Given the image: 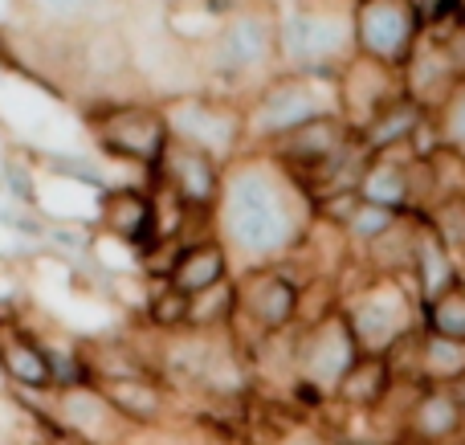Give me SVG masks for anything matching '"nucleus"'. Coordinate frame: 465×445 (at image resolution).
Masks as SVG:
<instances>
[{"label": "nucleus", "mask_w": 465, "mask_h": 445, "mask_svg": "<svg viewBox=\"0 0 465 445\" xmlns=\"http://www.w3.org/2000/svg\"><path fill=\"white\" fill-rule=\"evenodd\" d=\"M314 221V201L294 172H286L270 152H241L225 168V188L213 217V233L232 253V266H282L306 245Z\"/></svg>", "instance_id": "1"}, {"label": "nucleus", "mask_w": 465, "mask_h": 445, "mask_svg": "<svg viewBox=\"0 0 465 445\" xmlns=\"http://www.w3.org/2000/svg\"><path fill=\"white\" fill-rule=\"evenodd\" d=\"M196 62H201L204 78L217 86V94L245 103L262 82H270L282 70L273 5L270 0H237V8L225 16L213 45L201 49Z\"/></svg>", "instance_id": "2"}, {"label": "nucleus", "mask_w": 465, "mask_h": 445, "mask_svg": "<svg viewBox=\"0 0 465 445\" xmlns=\"http://www.w3.org/2000/svg\"><path fill=\"white\" fill-rule=\"evenodd\" d=\"M273 13L282 70L335 78L355 57V8L343 0H290Z\"/></svg>", "instance_id": "3"}, {"label": "nucleus", "mask_w": 465, "mask_h": 445, "mask_svg": "<svg viewBox=\"0 0 465 445\" xmlns=\"http://www.w3.org/2000/svg\"><path fill=\"white\" fill-rule=\"evenodd\" d=\"M339 311L363 356H392L420 331V299L409 278H376L363 266L360 282L339 291Z\"/></svg>", "instance_id": "4"}, {"label": "nucleus", "mask_w": 465, "mask_h": 445, "mask_svg": "<svg viewBox=\"0 0 465 445\" xmlns=\"http://www.w3.org/2000/svg\"><path fill=\"white\" fill-rule=\"evenodd\" d=\"M322 114H339L335 78L278 70L245 98V139L253 152H265L278 139H286L290 131L306 127Z\"/></svg>", "instance_id": "5"}, {"label": "nucleus", "mask_w": 465, "mask_h": 445, "mask_svg": "<svg viewBox=\"0 0 465 445\" xmlns=\"http://www.w3.org/2000/svg\"><path fill=\"white\" fill-rule=\"evenodd\" d=\"M306 282L311 278L298 274V266L282 262V266H257L237 274V323H232V340L241 351H253L257 343L286 335L302 323V302Z\"/></svg>", "instance_id": "6"}, {"label": "nucleus", "mask_w": 465, "mask_h": 445, "mask_svg": "<svg viewBox=\"0 0 465 445\" xmlns=\"http://www.w3.org/2000/svg\"><path fill=\"white\" fill-rule=\"evenodd\" d=\"M90 135L111 160L135 163V168L152 172L160 168L163 152L172 147V127L163 103H147V98H94L86 111Z\"/></svg>", "instance_id": "7"}, {"label": "nucleus", "mask_w": 465, "mask_h": 445, "mask_svg": "<svg viewBox=\"0 0 465 445\" xmlns=\"http://www.w3.org/2000/svg\"><path fill=\"white\" fill-rule=\"evenodd\" d=\"M163 114L176 143H188L196 152L213 155L217 163L237 160L241 152H249L245 139V103L217 90H188V94L163 98Z\"/></svg>", "instance_id": "8"}, {"label": "nucleus", "mask_w": 465, "mask_h": 445, "mask_svg": "<svg viewBox=\"0 0 465 445\" xmlns=\"http://www.w3.org/2000/svg\"><path fill=\"white\" fill-rule=\"evenodd\" d=\"M363 360L360 343L351 335V323L343 319V311H331L322 319H311L294 331V381L314 384L319 392H327L335 400V389L343 384V376Z\"/></svg>", "instance_id": "9"}, {"label": "nucleus", "mask_w": 465, "mask_h": 445, "mask_svg": "<svg viewBox=\"0 0 465 445\" xmlns=\"http://www.w3.org/2000/svg\"><path fill=\"white\" fill-rule=\"evenodd\" d=\"M147 184L160 188V193H168L188 217L213 225L217 204H221V188H225V163H217L213 155H204V152H196V147L172 139V147L163 152L160 168L152 172Z\"/></svg>", "instance_id": "10"}, {"label": "nucleus", "mask_w": 465, "mask_h": 445, "mask_svg": "<svg viewBox=\"0 0 465 445\" xmlns=\"http://www.w3.org/2000/svg\"><path fill=\"white\" fill-rule=\"evenodd\" d=\"M420 37H425V21H420L412 0H363V5H355V54L360 57L404 70Z\"/></svg>", "instance_id": "11"}, {"label": "nucleus", "mask_w": 465, "mask_h": 445, "mask_svg": "<svg viewBox=\"0 0 465 445\" xmlns=\"http://www.w3.org/2000/svg\"><path fill=\"white\" fill-rule=\"evenodd\" d=\"M94 237H111L123 250H131L143 266L163 245L160 233V204H155L152 184H111L98 196Z\"/></svg>", "instance_id": "12"}, {"label": "nucleus", "mask_w": 465, "mask_h": 445, "mask_svg": "<svg viewBox=\"0 0 465 445\" xmlns=\"http://www.w3.org/2000/svg\"><path fill=\"white\" fill-rule=\"evenodd\" d=\"M49 413H54L57 430L78 445H131L139 438V433L114 413V405L103 397L98 384L54 392V397H49Z\"/></svg>", "instance_id": "13"}, {"label": "nucleus", "mask_w": 465, "mask_h": 445, "mask_svg": "<svg viewBox=\"0 0 465 445\" xmlns=\"http://www.w3.org/2000/svg\"><path fill=\"white\" fill-rule=\"evenodd\" d=\"M335 94H339V114L347 119V127L360 131V127H368L388 103H396V98L404 94V82H401V70L355 54L351 62L335 74Z\"/></svg>", "instance_id": "14"}, {"label": "nucleus", "mask_w": 465, "mask_h": 445, "mask_svg": "<svg viewBox=\"0 0 465 445\" xmlns=\"http://www.w3.org/2000/svg\"><path fill=\"white\" fill-rule=\"evenodd\" d=\"M70 65L98 90L123 82L135 70L127 29L114 21H94V25H86V29H78L74 33V45H70Z\"/></svg>", "instance_id": "15"}, {"label": "nucleus", "mask_w": 465, "mask_h": 445, "mask_svg": "<svg viewBox=\"0 0 465 445\" xmlns=\"http://www.w3.org/2000/svg\"><path fill=\"white\" fill-rule=\"evenodd\" d=\"M351 139H355V131L347 127L343 114H322V119H314V123H306V127L290 131L286 139H278V143L265 147V152H270L282 168L294 172V176L306 184V180H311L314 172L327 168V163L335 160L347 143H351Z\"/></svg>", "instance_id": "16"}, {"label": "nucleus", "mask_w": 465, "mask_h": 445, "mask_svg": "<svg viewBox=\"0 0 465 445\" xmlns=\"http://www.w3.org/2000/svg\"><path fill=\"white\" fill-rule=\"evenodd\" d=\"M404 445H465L461 389H417L401 425Z\"/></svg>", "instance_id": "17"}, {"label": "nucleus", "mask_w": 465, "mask_h": 445, "mask_svg": "<svg viewBox=\"0 0 465 445\" xmlns=\"http://www.w3.org/2000/svg\"><path fill=\"white\" fill-rule=\"evenodd\" d=\"M103 397L114 405V413L135 433H163L176 425V392L160 376H135V381L98 384Z\"/></svg>", "instance_id": "18"}, {"label": "nucleus", "mask_w": 465, "mask_h": 445, "mask_svg": "<svg viewBox=\"0 0 465 445\" xmlns=\"http://www.w3.org/2000/svg\"><path fill=\"white\" fill-rule=\"evenodd\" d=\"M401 82H404V94L417 98V103L425 106L429 114H433L437 106H441L445 98L453 94V86H458V82H465V78H461L458 62L450 57V49H445V41L437 37L433 29H425L420 45L412 49V57L404 62Z\"/></svg>", "instance_id": "19"}, {"label": "nucleus", "mask_w": 465, "mask_h": 445, "mask_svg": "<svg viewBox=\"0 0 465 445\" xmlns=\"http://www.w3.org/2000/svg\"><path fill=\"white\" fill-rule=\"evenodd\" d=\"M237 278V266H232V253L225 250L217 233H204V237H193L176 250V262H172L168 278L163 282L176 286L180 294H201V291H213V286L229 282Z\"/></svg>", "instance_id": "20"}, {"label": "nucleus", "mask_w": 465, "mask_h": 445, "mask_svg": "<svg viewBox=\"0 0 465 445\" xmlns=\"http://www.w3.org/2000/svg\"><path fill=\"white\" fill-rule=\"evenodd\" d=\"M396 372L388 364V356H363L351 372L343 376V384L335 389V400L331 409H339L343 417H368L376 421L396 397Z\"/></svg>", "instance_id": "21"}, {"label": "nucleus", "mask_w": 465, "mask_h": 445, "mask_svg": "<svg viewBox=\"0 0 465 445\" xmlns=\"http://www.w3.org/2000/svg\"><path fill=\"white\" fill-rule=\"evenodd\" d=\"M0 376L8 381V389L21 392H54V376H49L45 343L37 331L13 323L0 335Z\"/></svg>", "instance_id": "22"}, {"label": "nucleus", "mask_w": 465, "mask_h": 445, "mask_svg": "<svg viewBox=\"0 0 465 445\" xmlns=\"http://www.w3.org/2000/svg\"><path fill=\"white\" fill-rule=\"evenodd\" d=\"M412 152H384L371 155L368 168L360 176V201L380 204V209H392L401 217H412Z\"/></svg>", "instance_id": "23"}, {"label": "nucleus", "mask_w": 465, "mask_h": 445, "mask_svg": "<svg viewBox=\"0 0 465 445\" xmlns=\"http://www.w3.org/2000/svg\"><path fill=\"white\" fill-rule=\"evenodd\" d=\"M425 123H429L425 106H420L417 98L401 94L396 103H388L384 111L368 123V127L355 131V135H360V143H363V152H368V155L412 152V143H417V135L425 131Z\"/></svg>", "instance_id": "24"}, {"label": "nucleus", "mask_w": 465, "mask_h": 445, "mask_svg": "<svg viewBox=\"0 0 465 445\" xmlns=\"http://www.w3.org/2000/svg\"><path fill=\"white\" fill-rule=\"evenodd\" d=\"M409 282H412V291H417L420 307H425V302H433V299H441V294H450L453 286L465 282V262L429 225L420 229L417 262H412Z\"/></svg>", "instance_id": "25"}, {"label": "nucleus", "mask_w": 465, "mask_h": 445, "mask_svg": "<svg viewBox=\"0 0 465 445\" xmlns=\"http://www.w3.org/2000/svg\"><path fill=\"white\" fill-rule=\"evenodd\" d=\"M188 307H193L188 294H180L176 286H168V282H152V278H147V299L135 319L147 327V335L172 340V335L188 331Z\"/></svg>", "instance_id": "26"}, {"label": "nucleus", "mask_w": 465, "mask_h": 445, "mask_svg": "<svg viewBox=\"0 0 465 445\" xmlns=\"http://www.w3.org/2000/svg\"><path fill=\"white\" fill-rule=\"evenodd\" d=\"M237 278L213 286V291L193 294V307H188V331L196 335H232V323H237Z\"/></svg>", "instance_id": "27"}, {"label": "nucleus", "mask_w": 465, "mask_h": 445, "mask_svg": "<svg viewBox=\"0 0 465 445\" xmlns=\"http://www.w3.org/2000/svg\"><path fill=\"white\" fill-rule=\"evenodd\" d=\"M29 5V21L45 33H78L86 25L103 21L106 0H25Z\"/></svg>", "instance_id": "28"}, {"label": "nucleus", "mask_w": 465, "mask_h": 445, "mask_svg": "<svg viewBox=\"0 0 465 445\" xmlns=\"http://www.w3.org/2000/svg\"><path fill=\"white\" fill-rule=\"evenodd\" d=\"M396 221H401V213L380 209V204H368V201H355V209L343 217L339 233H343V242L351 245V253L360 258L363 250H371V245L396 225Z\"/></svg>", "instance_id": "29"}, {"label": "nucleus", "mask_w": 465, "mask_h": 445, "mask_svg": "<svg viewBox=\"0 0 465 445\" xmlns=\"http://www.w3.org/2000/svg\"><path fill=\"white\" fill-rule=\"evenodd\" d=\"M420 331L465 343V282L420 307Z\"/></svg>", "instance_id": "30"}, {"label": "nucleus", "mask_w": 465, "mask_h": 445, "mask_svg": "<svg viewBox=\"0 0 465 445\" xmlns=\"http://www.w3.org/2000/svg\"><path fill=\"white\" fill-rule=\"evenodd\" d=\"M33 172H37V163H33V155L25 152V147H13V152L5 155V163H0L5 193L13 196L21 209H37V180H33Z\"/></svg>", "instance_id": "31"}, {"label": "nucleus", "mask_w": 465, "mask_h": 445, "mask_svg": "<svg viewBox=\"0 0 465 445\" xmlns=\"http://www.w3.org/2000/svg\"><path fill=\"white\" fill-rule=\"evenodd\" d=\"M433 131H437V143L441 147L465 155V82H458L453 94L433 111Z\"/></svg>", "instance_id": "32"}, {"label": "nucleus", "mask_w": 465, "mask_h": 445, "mask_svg": "<svg viewBox=\"0 0 465 445\" xmlns=\"http://www.w3.org/2000/svg\"><path fill=\"white\" fill-rule=\"evenodd\" d=\"M429 229H433L437 237H441L445 245H450L453 253L465 262V201H445L437 204L429 217H420Z\"/></svg>", "instance_id": "33"}, {"label": "nucleus", "mask_w": 465, "mask_h": 445, "mask_svg": "<svg viewBox=\"0 0 465 445\" xmlns=\"http://www.w3.org/2000/svg\"><path fill=\"white\" fill-rule=\"evenodd\" d=\"M0 221H5V225H13L21 237H33V242H45V237H49V221L41 217L37 209H21V204H16V209L0 213Z\"/></svg>", "instance_id": "34"}, {"label": "nucleus", "mask_w": 465, "mask_h": 445, "mask_svg": "<svg viewBox=\"0 0 465 445\" xmlns=\"http://www.w3.org/2000/svg\"><path fill=\"white\" fill-rule=\"evenodd\" d=\"M270 445H343L331 430H319V425H290V430H278Z\"/></svg>", "instance_id": "35"}, {"label": "nucleus", "mask_w": 465, "mask_h": 445, "mask_svg": "<svg viewBox=\"0 0 465 445\" xmlns=\"http://www.w3.org/2000/svg\"><path fill=\"white\" fill-rule=\"evenodd\" d=\"M450 16L453 21H465V0H450Z\"/></svg>", "instance_id": "36"}, {"label": "nucleus", "mask_w": 465, "mask_h": 445, "mask_svg": "<svg viewBox=\"0 0 465 445\" xmlns=\"http://www.w3.org/2000/svg\"><path fill=\"white\" fill-rule=\"evenodd\" d=\"M13 323H16V319H13V315H5V311H0V335H5V331H8V327H13Z\"/></svg>", "instance_id": "37"}, {"label": "nucleus", "mask_w": 465, "mask_h": 445, "mask_svg": "<svg viewBox=\"0 0 465 445\" xmlns=\"http://www.w3.org/2000/svg\"><path fill=\"white\" fill-rule=\"evenodd\" d=\"M371 445H404V441H371Z\"/></svg>", "instance_id": "38"}, {"label": "nucleus", "mask_w": 465, "mask_h": 445, "mask_svg": "<svg viewBox=\"0 0 465 445\" xmlns=\"http://www.w3.org/2000/svg\"><path fill=\"white\" fill-rule=\"evenodd\" d=\"M343 5H351V8H355V5H363V0H343Z\"/></svg>", "instance_id": "39"}, {"label": "nucleus", "mask_w": 465, "mask_h": 445, "mask_svg": "<svg viewBox=\"0 0 465 445\" xmlns=\"http://www.w3.org/2000/svg\"><path fill=\"white\" fill-rule=\"evenodd\" d=\"M0 193H5V176H0Z\"/></svg>", "instance_id": "40"}]
</instances>
